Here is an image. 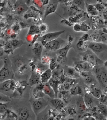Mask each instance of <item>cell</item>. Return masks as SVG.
Returning <instances> with one entry per match:
<instances>
[{"instance_id":"cell-1","label":"cell","mask_w":107,"mask_h":120,"mask_svg":"<svg viewBox=\"0 0 107 120\" xmlns=\"http://www.w3.org/2000/svg\"><path fill=\"white\" fill-rule=\"evenodd\" d=\"M13 76L14 73L11 65L8 61H4V65L0 70V82L13 79Z\"/></svg>"},{"instance_id":"cell-2","label":"cell","mask_w":107,"mask_h":120,"mask_svg":"<svg viewBox=\"0 0 107 120\" xmlns=\"http://www.w3.org/2000/svg\"><path fill=\"white\" fill-rule=\"evenodd\" d=\"M87 47L97 56H99L107 51V44L102 42L89 41Z\"/></svg>"},{"instance_id":"cell-3","label":"cell","mask_w":107,"mask_h":120,"mask_svg":"<svg viewBox=\"0 0 107 120\" xmlns=\"http://www.w3.org/2000/svg\"><path fill=\"white\" fill-rule=\"evenodd\" d=\"M34 99L31 102V106L33 112L37 115L48 106V103L43 98Z\"/></svg>"},{"instance_id":"cell-4","label":"cell","mask_w":107,"mask_h":120,"mask_svg":"<svg viewBox=\"0 0 107 120\" xmlns=\"http://www.w3.org/2000/svg\"><path fill=\"white\" fill-rule=\"evenodd\" d=\"M67 42V41L58 38L46 42L43 46L46 49L49 51H57L61 48L62 45Z\"/></svg>"},{"instance_id":"cell-5","label":"cell","mask_w":107,"mask_h":120,"mask_svg":"<svg viewBox=\"0 0 107 120\" xmlns=\"http://www.w3.org/2000/svg\"><path fill=\"white\" fill-rule=\"evenodd\" d=\"M65 32V30H63L56 32H49L39 38L38 39V41L41 43L43 45L46 42L51 41L59 38L60 35Z\"/></svg>"},{"instance_id":"cell-6","label":"cell","mask_w":107,"mask_h":120,"mask_svg":"<svg viewBox=\"0 0 107 120\" xmlns=\"http://www.w3.org/2000/svg\"><path fill=\"white\" fill-rule=\"evenodd\" d=\"M16 83L15 81L13 79L6 80L0 82V93L4 94L10 91L13 92L15 88Z\"/></svg>"},{"instance_id":"cell-7","label":"cell","mask_w":107,"mask_h":120,"mask_svg":"<svg viewBox=\"0 0 107 120\" xmlns=\"http://www.w3.org/2000/svg\"><path fill=\"white\" fill-rule=\"evenodd\" d=\"M27 85V82L26 81H19L16 83L14 91L11 95L12 97L22 96Z\"/></svg>"},{"instance_id":"cell-8","label":"cell","mask_w":107,"mask_h":120,"mask_svg":"<svg viewBox=\"0 0 107 120\" xmlns=\"http://www.w3.org/2000/svg\"><path fill=\"white\" fill-rule=\"evenodd\" d=\"M59 0H51L46 8L44 16V21L47 15L52 13H54L58 7Z\"/></svg>"},{"instance_id":"cell-9","label":"cell","mask_w":107,"mask_h":120,"mask_svg":"<svg viewBox=\"0 0 107 120\" xmlns=\"http://www.w3.org/2000/svg\"><path fill=\"white\" fill-rule=\"evenodd\" d=\"M63 69L64 75L66 77L72 79H77L80 76V72L77 71L74 68L66 66Z\"/></svg>"},{"instance_id":"cell-10","label":"cell","mask_w":107,"mask_h":120,"mask_svg":"<svg viewBox=\"0 0 107 120\" xmlns=\"http://www.w3.org/2000/svg\"><path fill=\"white\" fill-rule=\"evenodd\" d=\"M77 109L79 113L83 114L87 112L88 109L84 103L83 96L78 95L76 101Z\"/></svg>"},{"instance_id":"cell-11","label":"cell","mask_w":107,"mask_h":120,"mask_svg":"<svg viewBox=\"0 0 107 120\" xmlns=\"http://www.w3.org/2000/svg\"><path fill=\"white\" fill-rule=\"evenodd\" d=\"M91 64L87 62H80L75 64L74 68L79 72L84 71H89V70L92 68Z\"/></svg>"},{"instance_id":"cell-12","label":"cell","mask_w":107,"mask_h":120,"mask_svg":"<svg viewBox=\"0 0 107 120\" xmlns=\"http://www.w3.org/2000/svg\"><path fill=\"white\" fill-rule=\"evenodd\" d=\"M41 82L40 75L32 71L31 75L27 82V85L30 87L36 85Z\"/></svg>"},{"instance_id":"cell-13","label":"cell","mask_w":107,"mask_h":120,"mask_svg":"<svg viewBox=\"0 0 107 120\" xmlns=\"http://www.w3.org/2000/svg\"><path fill=\"white\" fill-rule=\"evenodd\" d=\"M43 45L41 43L36 42L34 44L32 49V52L37 58L40 59L43 50Z\"/></svg>"},{"instance_id":"cell-14","label":"cell","mask_w":107,"mask_h":120,"mask_svg":"<svg viewBox=\"0 0 107 120\" xmlns=\"http://www.w3.org/2000/svg\"><path fill=\"white\" fill-rule=\"evenodd\" d=\"M43 90L45 95H48L50 98H56L55 93L48 82L44 84Z\"/></svg>"},{"instance_id":"cell-15","label":"cell","mask_w":107,"mask_h":120,"mask_svg":"<svg viewBox=\"0 0 107 120\" xmlns=\"http://www.w3.org/2000/svg\"><path fill=\"white\" fill-rule=\"evenodd\" d=\"M17 114L19 120H26L29 118L30 113L29 110L27 108H24L20 109L19 111Z\"/></svg>"},{"instance_id":"cell-16","label":"cell","mask_w":107,"mask_h":120,"mask_svg":"<svg viewBox=\"0 0 107 120\" xmlns=\"http://www.w3.org/2000/svg\"><path fill=\"white\" fill-rule=\"evenodd\" d=\"M72 47L71 44L69 43L63 48H60L57 51V53L58 56L61 57L64 60L66 58L68 52Z\"/></svg>"},{"instance_id":"cell-17","label":"cell","mask_w":107,"mask_h":120,"mask_svg":"<svg viewBox=\"0 0 107 120\" xmlns=\"http://www.w3.org/2000/svg\"><path fill=\"white\" fill-rule=\"evenodd\" d=\"M52 76V71L50 68L45 71L40 75L41 81L43 84L48 82Z\"/></svg>"},{"instance_id":"cell-18","label":"cell","mask_w":107,"mask_h":120,"mask_svg":"<svg viewBox=\"0 0 107 120\" xmlns=\"http://www.w3.org/2000/svg\"><path fill=\"white\" fill-rule=\"evenodd\" d=\"M49 100L51 104L57 109H61L65 106L63 100L60 98H50Z\"/></svg>"},{"instance_id":"cell-19","label":"cell","mask_w":107,"mask_h":120,"mask_svg":"<svg viewBox=\"0 0 107 120\" xmlns=\"http://www.w3.org/2000/svg\"><path fill=\"white\" fill-rule=\"evenodd\" d=\"M48 83L54 91L55 93L56 98H57L58 94L59 92L58 86L60 83L59 81L57 80L52 77L48 82Z\"/></svg>"},{"instance_id":"cell-20","label":"cell","mask_w":107,"mask_h":120,"mask_svg":"<svg viewBox=\"0 0 107 120\" xmlns=\"http://www.w3.org/2000/svg\"><path fill=\"white\" fill-rule=\"evenodd\" d=\"M71 96H83V92L82 88L80 86L76 85L72 86L69 90Z\"/></svg>"},{"instance_id":"cell-21","label":"cell","mask_w":107,"mask_h":120,"mask_svg":"<svg viewBox=\"0 0 107 120\" xmlns=\"http://www.w3.org/2000/svg\"><path fill=\"white\" fill-rule=\"evenodd\" d=\"M96 78L101 85L104 86H107V73L105 71H101L98 73Z\"/></svg>"},{"instance_id":"cell-22","label":"cell","mask_w":107,"mask_h":120,"mask_svg":"<svg viewBox=\"0 0 107 120\" xmlns=\"http://www.w3.org/2000/svg\"><path fill=\"white\" fill-rule=\"evenodd\" d=\"M64 69L61 68L58 65L55 69L52 71V77L55 79L59 81V78L64 74Z\"/></svg>"},{"instance_id":"cell-23","label":"cell","mask_w":107,"mask_h":120,"mask_svg":"<svg viewBox=\"0 0 107 120\" xmlns=\"http://www.w3.org/2000/svg\"><path fill=\"white\" fill-rule=\"evenodd\" d=\"M15 64L16 67L17 69V71L20 74H23L25 70L27 68L26 65L20 59L17 60Z\"/></svg>"},{"instance_id":"cell-24","label":"cell","mask_w":107,"mask_h":120,"mask_svg":"<svg viewBox=\"0 0 107 120\" xmlns=\"http://www.w3.org/2000/svg\"><path fill=\"white\" fill-rule=\"evenodd\" d=\"M45 95L42 88L36 86L33 89L32 95L35 99L43 98Z\"/></svg>"},{"instance_id":"cell-25","label":"cell","mask_w":107,"mask_h":120,"mask_svg":"<svg viewBox=\"0 0 107 120\" xmlns=\"http://www.w3.org/2000/svg\"><path fill=\"white\" fill-rule=\"evenodd\" d=\"M80 73V76L82 77L87 83H91L93 81V76L89 71H82Z\"/></svg>"},{"instance_id":"cell-26","label":"cell","mask_w":107,"mask_h":120,"mask_svg":"<svg viewBox=\"0 0 107 120\" xmlns=\"http://www.w3.org/2000/svg\"><path fill=\"white\" fill-rule=\"evenodd\" d=\"M91 89L92 94L93 96L97 99L100 98L102 95V92L100 89L94 84L92 85Z\"/></svg>"},{"instance_id":"cell-27","label":"cell","mask_w":107,"mask_h":120,"mask_svg":"<svg viewBox=\"0 0 107 120\" xmlns=\"http://www.w3.org/2000/svg\"><path fill=\"white\" fill-rule=\"evenodd\" d=\"M28 7L24 3L18 4L15 7V13L16 14L19 15L24 12L27 10Z\"/></svg>"},{"instance_id":"cell-28","label":"cell","mask_w":107,"mask_h":120,"mask_svg":"<svg viewBox=\"0 0 107 120\" xmlns=\"http://www.w3.org/2000/svg\"><path fill=\"white\" fill-rule=\"evenodd\" d=\"M86 10L90 15L96 16L98 15V12L94 5L86 4Z\"/></svg>"},{"instance_id":"cell-29","label":"cell","mask_w":107,"mask_h":120,"mask_svg":"<svg viewBox=\"0 0 107 120\" xmlns=\"http://www.w3.org/2000/svg\"><path fill=\"white\" fill-rule=\"evenodd\" d=\"M83 97L84 103L88 109L92 108L94 102L92 98L87 94H85Z\"/></svg>"},{"instance_id":"cell-30","label":"cell","mask_w":107,"mask_h":120,"mask_svg":"<svg viewBox=\"0 0 107 120\" xmlns=\"http://www.w3.org/2000/svg\"><path fill=\"white\" fill-rule=\"evenodd\" d=\"M72 2L73 5L83 11L86 10V4L84 0H72Z\"/></svg>"},{"instance_id":"cell-31","label":"cell","mask_w":107,"mask_h":120,"mask_svg":"<svg viewBox=\"0 0 107 120\" xmlns=\"http://www.w3.org/2000/svg\"><path fill=\"white\" fill-rule=\"evenodd\" d=\"M6 112H7V117L6 118L8 120H18V115L12 111L7 109Z\"/></svg>"},{"instance_id":"cell-32","label":"cell","mask_w":107,"mask_h":120,"mask_svg":"<svg viewBox=\"0 0 107 120\" xmlns=\"http://www.w3.org/2000/svg\"><path fill=\"white\" fill-rule=\"evenodd\" d=\"M9 42L11 45L13 50L17 48L20 47L23 44L22 41L15 39L9 41Z\"/></svg>"},{"instance_id":"cell-33","label":"cell","mask_w":107,"mask_h":120,"mask_svg":"<svg viewBox=\"0 0 107 120\" xmlns=\"http://www.w3.org/2000/svg\"><path fill=\"white\" fill-rule=\"evenodd\" d=\"M71 86L69 83L66 82H65L63 83H60L58 86L59 91H69Z\"/></svg>"},{"instance_id":"cell-34","label":"cell","mask_w":107,"mask_h":120,"mask_svg":"<svg viewBox=\"0 0 107 120\" xmlns=\"http://www.w3.org/2000/svg\"><path fill=\"white\" fill-rule=\"evenodd\" d=\"M41 32L39 26H32L30 27L28 35H34L38 34Z\"/></svg>"},{"instance_id":"cell-35","label":"cell","mask_w":107,"mask_h":120,"mask_svg":"<svg viewBox=\"0 0 107 120\" xmlns=\"http://www.w3.org/2000/svg\"><path fill=\"white\" fill-rule=\"evenodd\" d=\"M98 34L101 39V42L107 44V34L103 32V30H101L99 31Z\"/></svg>"},{"instance_id":"cell-36","label":"cell","mask_w":107,"mask_h":120,"mask_svg":"<svg viewBox=\"0 0 107 120\" xmlns=\"http://www.w3.org/2000/svg\"><path fill=\"white\" fill-rule=\"evenodd\" d=\"M99 110V112L104 117L107 116V108L106 105H100L98 106Z\"/></svg>"},{"instance_id":"cell-37","label":"cell","mask_w":107,"mask_h":120,"mask_svg":"<svg viewBox=\"0 0 107 120\" xmlns=\"http://www.w3.org/2000/svg\"><path fill=\"white\" fill-rule=\"evenodd\" d=\"M8 103L0 102V114L6 113L8 107Z\"/></svg>"},{"instance_id":"cell-38","label":"cell","mask_w":107,"mask_h":120,"mask_svg":"<svg viewBox=\"0 0 107 120\" xmlns=\"http://www.w3.org/2000/svg\"><path fill=\"white\" fill-rule=\"evenodd\" d=\"M0 102L8 103L11 101L8 95L0 93Z\"/></svg>"},{"instance_id":"cell-39","label":"cell","mask_w":107,"mask_h":120,"mask_svg":"<svg viewBox=\"0 0 107 120\" xmlns=\"http://www.w3.org/2000/svg\"><path fill=\"white\" fill-rule=\"evenodd\" d=\"M58 65H58L56 60L55 59H51V61L49 64V66H50L49 68L50 69L53 71L55 69Z\"/></svg>"},{"instance_id":"cell-40","label":"cell","mask_w":107,"mask_h":120,"mask_svg":"<svg viewBox=\"0 0 107 120\" xmlns=\"http://www.w3.org/2000/svg\"><path fill=\"white\" fill-rule=\"evenodd\" d=\"M11 28L12 30L15 33H18L20 30V26L17 23L13 24Z\"/></svg>"},{"instance_id":"cell-41","label":"cell","mask_w":107,"mask_h":120,"mask_svg":"<svg viewBox=\"0 0 107 120\" xmlns=\"http://www.w3.org/2000/svg\"><path fill=\"white\" fill-rule=\"evenodd\" d=\"M51 59L49 57L44 56L42 59V64L45 65L49 64L51 61Z\"/></svg>"},{"instance_id":"cell-42","label":"cell","mask_w":107,"mask_h":120,"mask_svg":"<svg viewBox=\"0 0 107 120\" xmlns=\"http://www.w3.org/2000/svg\"><path fill=\"white\" fill-rule=\"evenodd\" d=\"M40 31L41 32H45L47 31L48 29V25L45 23H43L41 24L39 26Z\"/></svg>"},{"instance_id":"cell-43","label":"cell","mask_w":107,"mask_h":120,"mask_svg":"<svg viewBox=\"0 0 107 120\" xmlns=\"http://www.w3.org/2000/svg\"><path fill=\"white\" fill-rule=\"evenodd\" d=\"M98 0H84L86 4L95 5L97 4Z\"/></svg>"},{"instance_id":"cell-44","label":"cell","mask_w":107,"mask_h":120,"mask_svg":"<svg viewBox=\"0 0 107 120\" xmlns=\"http://www.w3.org/2000/svg\"><path fill=\"white\" fill-rule=\"evenodd\" d=\"M73 29L74 31H76V32H79V31H81V25L78 24V23H76L73 26Z\"/></svg>"},{"instance_id":"cell-45","label":"cell","mask_w":107,"mask_h":120,"mask_svg":"<svg viewBox=\"0 0 107 120\" xmlns=\"http://www.w3.org/2000/svg\"><path fill=\"white\" fill-rule=\"evenodd\" d=\"M84 42L81 39L80 40L78 43H77V46L78 48L79 49H81L83 47H84Z\"/></svg>"},{"instance_id":"cell-46","label":"cell","mask_w":107,"mask_h":120,"mask_svg":"<svg viewBox=\"0 0 107 120\" xmlns=\"http://www.w3.org/2000/svg\"><path fill=\"white\" fill-rule=\"evenodd\" d=\"M81 31H88L89 29H90L89 27L87 25H81Z\"/></svg>"},{"instance_id":"cell-47","label":"cell","mask_w":107,"mask_h":120,"mask_svg":"<svg viewBox=\"0 0 107 120\" xmlns=\"http://www.w3.org/2000/svg\"><path fill=\"white\" fill-rule=\"evenodd\" d=\"M35 73L37 74H38L39 75H41L44 72L43 71L40 69L38 68H36V69L34 71Z\"/></svg>"},{"instance_id":"cell-48","label":"cell","mask_w":107,"mask_h":120,"mask_svg":"<svg viewBox=\"0 0 107 120\" xmlns=\"http://www.w3.org/2000/svg\"><path fill=\"white\" fill-rule=\"evenodd\" d=\"M88 37H89V35L87 34H84L82 37L81 39L83 41L85 42L87 41L88 39Z\"/></svg>"},{"instance_id":"cell-49","label":"cell","mask_w":107,"mask_h":120,"mask_svg":"<svg viewBox=\"0 0 107 120\" xmlns=\"http://www.w3.org/2000/svg\"><path fill=\"white\" fill-rule=\"evenodd\" d=\"M84 120H96V118L95 117H86V118H84Z\"/></svg>"},{"instance_id":"cell-50","label":"cell","mask_w":107,"mask_h":120,"mask_svg":"<svg viewBox=\"0 0 107 120\" xmlns=\"http://www.w3.org/2000/svg\"><path fill=\"white\" fill-rule=\"evenodd\" d=\"M0 56L1 57L4 54V50L3 48L2 47H0Z\"/></svg>"},{"instance_id":"cell-51","label":"cell","mask_w":107,"mask_h":120,"mask_svg":"<svg viewBox=\"0 0 107 120\" xmlns=\"http://www.w3.org/2000/svg\"><path fill=\"white\" fill-rule=\"evenodd\" d=\"M25 2L27 4H29L30 2V0H25Z\"/></svg>"},{"instance_id":"cell-52","label":"cell","mask_w":107,"mask_h":120,"mask_svg":"<svg viewBox=\"0 0 107 120\" xmlns=\"http://www.w3.org/2000/svg\"><path fill=\"white\" fill-rule=\"evenodd\" d=\"M103 32L106 33L107 34V29L106 28H103Z\"/></svg>"},{"instance_id":"cell-53","label":"cell","mask_w":107,"mask_h":120,"mask_svg":"<svg viewBox=\"0 0 107 120\" xmlns=\"http://www.w3.org/2000/svg\"><path fill=\"white\" fill-rule=\"evenodd\" d=\"M106 88H107V86H106Z\"/></svg>"},{"instance_id":"cell-54","label":"cell","mask_w":107,"mask_h":120,"mask_svg":"<svg viewBox=\"0 0 107 120\" xmlns=\"http://www.w3.org/2000/svg\"></svg>"},{"instance_id":"cell-55","label":"cell","mask_w":107,"mask_h":120,"mask_svg":"<svg viewBox=\"0 0 107 120\" xmlns=\"http://www.w3.org/2000/svg\"></svg>"}]
</instances>
